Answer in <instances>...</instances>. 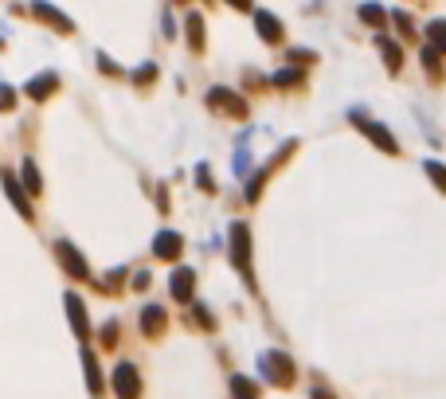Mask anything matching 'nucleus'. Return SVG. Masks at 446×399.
Returning a JSON list of instances; mask_svg holds the SVG:
<instances>
[{
	"label": "nucleus",
	"mask_w": 446,
	"mask_h": 399,
	"mask_svg": "<svg viewBox=\"0 0 446 399\" xmlns=\"http://www.w3.org/2000/svg\"><path fill=\"white\" fill-rule=\"evenodd\" d=\"M153 75H157V67H153V63H145V67L141 71H137V83H149V78Z\"/></svg>",
	"instance_id": "27"
},
{
	"label": "nucleus",
	"mask_w": 446,
	"mask_h": 399,
	"mask_svg": "<svg viewBox=\"0 0 446 399\" xmlns=\"http://www.w3.org/2000/svg\"><path fill=\"white\" fill-rule=\"evenodd\" d=\"M427 172H430V180H435V184L446 192V169H442V165H438V161H427Z\"/></svg>",
	"instance_id": "22"
},
{
	"label": "nucleus",
	"mask_w": 446,
	"mask_h": 399,
	"mask_svg": "<svg viewBox=\"0 0 446 399\" xmlns=\"http://www.w3.org/2000/svg\"><path fill=\"white\" fill-rule=\"evenodd\" d=\"M114 391H118L122 399H137L141 395V376H137V368L129 364V360H122V364L114 368Z\"/></svg>",
	"instance_id": "3"
},
{
	"label": "nucleus",
	"mask_w": 446,
	"mask_h": 399,
	"mask_svg": "<svg viewBox=\"0 0 446 399\" xmlns=\"http://www.w3.org/2000/svg\"><path fill=\"white\" fill-rule=\"evenodd\" d=\"M55 251H59L63 266H67V270L75 274V278H90V266L83 263V255H78V251H75V246L67 243V239H59V243H55Z\"/></svg>",
	"instance_id": "5"
},
{
	"label": "nucleus",
	"mask_w": 446,
	"mask_h": 399,
	"mask_svg": "<svg viewBox=\"0 0 446 399\" xmlns=\"http://www.w3.org/2000/svg\"><path fill=\"white\" fill-rule=\"evenodd\" d=\"M353 121H360V126H364V133H368V137H372V141H376V145H380V149H387V153H396V149H399V145H396V137L387 133V129H384V126H376V121L360 118V114H353Z\"/></svg>",
	"instance_id": "7"
},
{
	"label": "nucleus",
	"mask_w": 446,
	"mask_h": 399,
	"mask_svg": "<svg viewBox=\"0 0 446 399\" xmlns=\"http://www.w3.org/2000/svg\"><path fill=\"white\" fill-rule=\"evenodd\" d=\"M32 12H35L40 20H47V24H55L59 32H71V28H75V24H71V20L63 16L59 8H51V4H43V0H40V4H32Z\"/></svg>",
	"instance_id": "11"
},
{
	"label": "nucleus",
	"mask_w": 446,
	"mask_h": 399,
	"mask_svg": "<svg viewBox=\"0 0 446 399\" xmlns=\"http://www.w3.org/2000/svg\"><path fill=\"white\" fill-rule=\"evenodd\" d=\"M313 399H329V391H321V388H317V391H313Z\"/></svg>",
	"instance_id": "29"
},
{
	"label": "nucleus",
	"mask_w": 446,
	"mask_h": 399,
	"mask_svg": "<svg viewBox=\"0 0 446 399\" xmlns=\"http://www.w3.org/2000/svg\"><path fill=\"white\" fill-rule=\"evenodd\" d=\"M231 399H259V388L247 376H231Z\"/></svg>",
	"instance_id": "15"
},
{
	"label": "nucleus",
	"mask_w": 446,
	"mask_h": 399,
	"mask_svg": "<svg viewBox=\"0 0 446 399\" xmlns=\"http://www.w3.org/2000/svg\"><path fill=\"white\" fill-rule=\"evenodd\" d=\"M192 282H196V274L188 270H177L172 274V297H177V302H188V297H192Z\"/></svg>",
	"instance_id": "13"
},
{
	"label": "nucleus",
	"mask_w": 446,
	"mask_h": 399,
	"mask_svg": "<svg viewBox=\"0 0 446 399\" xmlns=\"http://www.w3.org/2000/svg\"><path fill=\"white\" fill-rule=\"evenodd\" d=\"M12 102H16L12 86H4V83H0V110H12Z\"/></svg>",
	"instance_id": "23"
},
{
	"label": "nucleus",
	"mask_w": 446,
	"mask_h": 399,
	"mask_svg": "<svg viewBox=\"0 0 446 399\" xmlns=\"http://www.w3.org/2000/svg\"><path fill=\"white\" fill-rule=\"evenodd\" d=\"M228 4H235V8H243V12L251 8V0H228Z\"/></svg>",
	"instance_id": "28"
},
{
	"label": "nucleus",
	"mask_w": 446,
	"mask_h": 399,
	"mask_svg": "<svg viewBox=\"0 0 446 399\" xmlns=\"http://www.w3.org/2000/svg\"><path fill=\"white\" fill-rule=\"evenodd\" d=\"M392 16H396V24H399V32L404 35H415V24L407 20V12H392Z\"/></svg>",
	"instance_id": "24"
},
{
	"label": "nucleus",
	"mask_w": 446,
	"mask_h": 399,
	"mask_svg": "<svg viewBox=\"0 0 446 399\" xmlns=\"http://www.w3.org/2000/svg\"><path fill=\"white\" fill-rule=\"evenodd\" d=\"M208 106H211V110H219V114H231V118H243V114H247L243 98L231 94V90H223V86H216V90L208 94Z\"/></svg>",
	"instance_id": "4"
},
{
	"label": "nucleus",
	"mask_w": 446,
	"mask_h": 399,
	"mask_svg": "<svg viewBox=\"0 0 446 399\" xmlns=\"http://www.w3.org/2000/svg\"><path fill=\"white\" fill-rule=\"evenodd\" d=\"M114 340H118V325L110 321L106 329H102V345H106V348H114Z\"/></svg>",
	"instance_id": "25"
},
{
	"label": "nucleus",
	"mask_w": 446,
	"mask_h": 399,
	"mask_svg": "<svg viewBox=\"0 0 446 399\" xmlns=\"http://www.w3.org/2000/svg\"><path fill=\"white\" fill-rule=\"evenodd\" d=\"M360 20H364V24H372V28H384L387 24V12L380 8V4H364V8H360Z\"/></svg>",
	"instance_id": "16"
},
{
	"label": "nucleus",
	"mask_w": 446,
	"mask_h": 399,
	"mask_svg": "<svg viewBox=\"0 0 446 399\" xmlns=\"http://www.w3.org/2000/svg\"><path fill=\"white\" fill-rule=\"evenodd\" d=\"M20 180L28 184V192H40V172H35V161H24V172H20Z\"/></svg>",
	"instance_id": "20"
},
{
	"label": "nucleus",
	"mask_w": 446,
	"mask_h": 399,
	"mask_svg": "<svg viewBox=\"0 0 446 399\" xmlns=\"http://www.w3.org/2000/svg\"><path fill=\"white\" fill-rule=\"evenodd\" d=\"M141 329L149 333V337H157V333L165 329V309L160 306H145L141 309Z\"/></svg>",
	"instance_id": "14"
},
{
	"label": "nucleus",
	"mask_w": 446,
	"mask_h": 399,
	"mask_svg": "<svg viewBox=\"0 0 446 399\" xmlns=\"http://www.w3.org/2000/svg\"><path fill=\"white\" fill-rule=\"evenodd\" d=\"M0 184L8 188V200H12V204H16V212H20V215H28V220H32V208H28V196L20 192L16 177H12V172H0Z\"/></svg>",
	"instance_id": "9"
},
{
	"label": "nucleus",
	"mask_w": 446,
	"mask_h": 399,
	"mask_svg": "<svg viewBox=\"0 0 446 399\" xmlns=\"http://www.w3.org/2000/svg\"><path fill=\"white\" fill-rule=\"evenodd\" d=\"M427 40L435 43L438 52H446V20H435V24H427Z\"/></svg>",
	"instance_id": "19"
},
{
	"label": "nucleus",
	"mask_w": 446,
	"mask_h": 399,
	"mask_svg": "<svg viewBox=\"0 0 446 399\" xmlns=\"http://www.w3.org/2000/svg\"><path fill=\"white\" fill-rule=\"evenodd\" d=\"M67 314H71L75 333H78V337H86V333H90V325H86V309H83V302H78V294H67Z\"/></svg>",
	"instance_id": "12"
},
{
	"label": "nucleus",
	"mask_w": 446,
	"mask_h": 399,
	"mask_svg": "<svg viewBox=\"0 0 446 399\" xmlns=\"http://www.w3.org/2000/svg\"><path fill=\"white\" fill-rule=\"evenodd\" d=\"M55 86H59V75H51V71H43L40 78L24 83V94H28V98H35V102H43V98H47V94L55 90Z\"/></svg>",
	"instance_id": "8"
},
{
	"label": "nucleus",
	"mask_w": 446,
	"mask_h": 399,
	"mask_svg": "<svg viewBox=\"0 0 446 399\" xmlns=\"http://www.w3.org/2000/svg\"><path fill=\"white\" fill-rule=\"evenodd\" d=\"M153 255L165 258V263H172V258L180 255V235L177 231H160V235L153 239Z\"/></svg>",
	"instance_id": "6"
},
{
	"label": "nucleus",
	"mask_w": 446,
	"mask_h": 399,
	"mask_svg": "<svg viewBox=\"0 0 446 399\" xmlns=\"http://www.w3.org/2000/svg\"><path fill=\"white\" fill-rule=\"evenodd\" d=\"M254 28H259V35L266 43H282V24H278L270 12H259V16H254Z\"/></svg>",
	"instance_id": "10"
},
{
	"label": "nucleus",
	"mask_w": 446,
	"mask_h": 399,
	"mask_svg": "<svg viewBox=\"0 0 446 399\" xmlns=\"http://www.w3.org/2000/svg\"><path fill=\"white\" fill-rule=\"evenodd\" d=\"M298 78H302V71H278V86H290Z\"/></svg>",
	"instance_id": "26"
},
{
	"label": "nucleus",
	"mask_w": 446,
	"mask_h": 399,
	"mask_svg": "<svg viewBox=\"0 0 446 399\" xmlns=\"http://www.w3.org/2000/svg\"><path fill=\"white\" fill-rule=\"evenodd\" d=\"M259 372H262V380H270L274 388H290V383H294V360H290L286 352H262Z\"/></svg>",
	"instance_id": "1"
},
{
	"label": "nucleus",
	"mask_w": 446,
	"mask_h": 399,
	"mask_svg": "<svg viewBox=\"0 0 446 399\" xmlns=\"http://www.w3.org/2000/svg\"><path fill=\"white\" fill-rule=\"evenodd\" d=\"M380 47H384V59L392 63V71H399V63H404V55H399L396 40H380Z\"/></svg>",
	"instance_id": "21"
},
{
	"label": "nucleus",
	"mask_w": 446,
	"mask_h": 399,
	"mask_svg": "<svg viewBox=\"0 0 446 399\" xmlns=\"http://www.w3.org/2000/svg\"><path fill=\"white\" fill-rule=\"evenodd\" d=\"M83 368H86V383H90V391H102V376H98V360L90 357V352H83Z\"/></svg>",
	"instance_id": "17"
},
{
	"label": "nucleus",
	"mask_w": 446,
	"mask_h": 399,
	"mask_svg": "<svg viewBox=\"0 0 446 399\" xmlns=\"http://www.w3.org/2000/svg\"><path fill=\"white\" fill-rule=\"evenodd\" d=\"M231 263H235L239 274L251 282V235H247L243 223H231Z\"/></svg>",
	"instance_id": "2"
},
{
	"label": "nucleus",
	"mask_w": 446,
	"mask_h": 399,
	"mask_svg": "<svg viewBox=\"0 0 446 399\" xmlns=\"http://www.w3.org/2000/svg\"><path fill=\"white\" fill-rule=\"evenodd\" d=\"M188 43H192L196 52H200V47H204V20L196 16V12H192V16H188Z\"/></svg>",
	"instance_id": "18"
}]
</instances>
